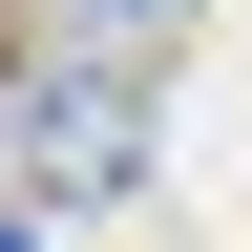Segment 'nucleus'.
I'll return each mask as SVG.
<instances>
[{
    "label": "nucleus",
    "instance_id": "nucleus-1",
    "mask_svg": "<svg viewBox=\"0 0 252 252\" xmlns=\"http://www.w3.org/2000/svg\"><path fill=\"white\" fill-rule=\"evenodd\" d=\"M105 21H168V0H105Z\"/></svg>",
    "mask_w": 252,
    "mask_h": 252
}]
</instances>
